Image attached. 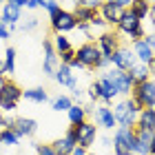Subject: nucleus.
<instances>
[{"mask_svg": "<svg viewBox=\"0 0 155 155\" xmlns=\"http://www.w3.org/2000/svg\"><path fill=\"white\" fill-rule=\"evenodd\" d=\"M117 7H122V9L126 11V9H131V5H133V0H117V2H115Z\"/></svg>", "mask_w": 155, "mask_h": 155, "instance_id": "nucleus-41", "label": "nucleus"}, {"mask_svg": "<svg viewBox=\"0 0 155 155\" xmlns=\"http://www.w3.org/2000/svg\"><path fill=\"white\" fill-rule=\"evenodd\" d=\"M91 113H93V122L97 126H102V129H107V131L117 129V120H115L113 109H111L109 104H100V107L91 109Z\"/></svg>", "mask_w": 155, "mask_h": 155, "instance_id": "nucleus-10", "label": "nucleus"}, {"mask_svg": "<svg viewBox=\"0 0 155 155\" xmlns=\"http://www.w3.org/2000/svg\"><path fill=\"white\" fill-rule=\"evenodd\" d=\"M155 131L137 129L135 126V155H151V140Z\"/></svg>", "mask_w": 155, "mask_h": 155, "instance_id": "nucleus-15", "label": "nucleus"}, {"mask_svg": "<svg viewBox=\"0 0 155 155\" xmlns=\"http://www.w3.org/2000/svg\"><path fill=\"white\" fill-rule=\"evenodd\" d=\"M135 62H137V60H135V53H133L129 47H120L117 51L111 55V67L120 69V71H129Z\"/></svg>", "mask_w": 155, "mask_h": 155, "instance_id": "nucleus-12", "label": "nucleus"}, {"mask_svg": "<svg viewBox=\"0 0 155 155\" xmlns=\"http://www.w3.org/2000/svg\"><path fill=\"white\" fill-rule=\"evenodd\" d=\"M58 84H62V87H69V89H73L75 87V75H73V69L69 67V64H62L60 62V67H58V71H55V78H53Z\"/></svg>", "mask_w": 155, "mask_h": 155, "instance_id": "nucleus-19", "label": "nucleus"}, {"mask_svg": "<svg viewBox=\"0 0 155 155\" xmlns=\"http://www.w3.org/2000/svg\"><path fill=\"white\" fill-rule=\"evenodd\" d=\"M71 93H73V97H75V100H80V97H82V89H80V87L75 84V87L71 89Z\"/></svg>", "mask_w": 155, "mask_h": 155, "instance_id": "nucleus-43", "label": "nucleus"}, {"mask_svg": "<svg viewBox=\"0 0 155 155\" xmlns=\"http://www.w3.org/2000/svg\"><path fill=\"white\" fill-rule=\"evenodd\" d=\"M104 78L115 87V91H117V95H124V97H131V91H133V80H131V75L126 73V71H120V69H115V67H111L107 73H104Z\"/></svg>", "mask_w": 155, "mask_h": 155, "instance_id": "nucleus-7", "label": "nucleus"}, {"mask_svg": "<svg viewBox=\"0 0 155 155\" xmlns=\"http://www.w3.org/2000/svg\"><path fill=\"white\" fill-rule=\"evenodd\" d=\"M97 13H100V18L107 25H117L120 18L124 16V9H122V7H117L115 2H102V7L97 9Z\"/></svg>", "mask_w": 155, "mask_h": 155, "instance_id": "nucleus-14", "label": "nucleus"}, {"mask_svg": "<svg viewBox=\"0 0 155 155\" xmlns=\"http://www.w3.org/2000/svg\"><path fill=\"white\" fill-rule=\"evenodd\" d=\"M153 111H155V107H153Z\"/></svg>", "mask_w": 155, "mask_h": 155, "instance_id": "nucleus-56", "label": "nucleus"}, {"mask_svg": "<svg viewBox=\"0 0 155 155\" xmlns=\"http://www.w3.org/2000/svg\"><path fill=\"white\" fill-rule=\"evenodd\" d=\"M7 2H9V5H16V7H20V9H22V7L27 5V0H7Z\"/></svg>", "mask_w": 155, "mask_h": 155, "instance_id": "nucleus-45", "label": "nucleus"}, {"mask_svg": "<svg viewBox=\"0 0 155 155\" xmlns=\"http://www.w3.org/2000/svg\"><path fill=\"white\" fill-rule=\"evenodd\" d=\"M36 27H38V18H27L25 22L20 25V29H22V31H33Z\"/></svg>", "mask_w": 155, "mask_h": 155, "instance_id": "nucleus-35", "label": "nucleus"}, {"mask_svg": "<svg viewBox=\"0 0 155 155\" xmlns=\"http://www.w3.org/2000/svg\"><path fill=\"white\" fill-rule=\"evenodd\" d=\"M0 38L2 40H7V38H11V27L5 22L2 18H0Z\"/></svg>", "mask_w": 155, "mask_h": 155, "instance_id": "nucleus-36", "label": "nucleus"}, {"mask_svg": "<svg viewBox=\"0 0 155 155\" xmlns=\"http://www.w3.org/2000/svg\"><path fill=\"white\" fill-rule=\"evenodd\" d=\"M71 107H73V97H69V95H58V97L51 102V109L58 111V113H67Z\"/></svg>", "mask_w": 155, "mask_h": 155, "instance_id": "nucleus-29", "label": "nucleus"}, {"mask_svg": "<svg viewBox=\"0 0 155 155\" xmlns=\"http://www.w3.org/2000/svg\"><path fill=\"white\" fill-rule=\"evenodd\" d=\"M131 100L137 104L140 109H153L155 107V80H146L133 87Z\"/></svg>", "mask_w": 155, "mask_h": 155, "instance_id": "nucleus-5", "label": "nucleus"}, {"mask_svg": "<svg viewBox=\"0 0 155 155\" xmlns=\"http://www.w3.org/2000/svg\"><path fill=\"white\" fill-rule=\"evenodd\" d=\"M36 153L38 155H58L51 144H36Z\"/></svg>", "mask_w": 155, "mask_h": 155, "instance_id": "nucleus-33", "label": "nucleus"}, {"mask_svg": "<svg viewBox=\"0 0 155 155\" xmlns=\"http://www.w3.org/2000/svg\"><path fill=\"white\" fill-rule=\"evenodd\" d=\"M0 18H2L5 22L13 29V27H18V22L22 20V9H20V7H16V5L5 2V5H2V13H0Z\"/></svg>", "mask_w": 155, "mask_h": 155, "instance_id": "nucleus-18", "label": "nucleus"}, {"mask_svg": "<svg viewBox=\"0 0 155 155\" xmlns=\"http://www.w3.org/2000/svg\"><path fill=\"white\" fill-rule=\"evenodd\" d=\"M97 84H100V102L102 104H111L117 97V91H115V87L113 84H111L107 78H100V80H97Z\"/></svg>", "mask_w": 155, "mask_h": 155, "instance_id": "nucleus-20", "label": "nucleus"}, {"mask_svg": "<svg viewBox=\"0 0 155 155\" xmlns=\"http://www.w3.org/2000/svg\"><path fill=\"white\" fill-rule=\"evenodd\" d=\"M75 18H78V25H91L93 20L97 18V11L95 9H89V7H75Z\"/></svg>", "mask_w": 155, "mask_h": 155, "instance_id": "nucleus-26", "label": "nucleus"}, {"mask_svg": "<svg viewBox=\"0 0 155 155\" xmlns=\"http://www.w3.org/2000/svg\"><path fill=\"white\" fill-rule=\"evenodd\" d=\"M129 155H135V153H129Z\"/></svg>", "mask_w": 155, "mask_h": 155, "instance_id": "nucleus-54", "label": "nucleus"}, {"mask_svg": "<svg viewBox=\"0 0 155 155\" xmlns=\"http://www.w3.org/2000/svg\"><path fill=\"white\" fill-rule=\"evenodd\" d=\"M102 2H104V0H84V7H89V9H100V7H102Z\"/></svg>", "mask_w": 155, "mask_h": 155, "instance_id": "nucleus-39", "label": "nucleus"}, {"mask_svg": "<svg viewBox=\"0 0 155 155\" xmlns=\"http://www.w3.org/2000/svg\"><path fill=\"white\" fill-rule=\"evenodd\" d=\"M104 2H117V0H104Z\"/></svg>", "mask_w": 155, "mask_h": 155, "instance_id": "nucleus-52", "label": "nucleus"}, {"mask_svg": "<svg viewBox=\"0 0 155 155\" xmlns=\"http://www.w3.org/2000/svg\"><path fill=\"white\" fill-rule=\"evenodd\" d=\"M67 115H69L71 126H78V124H82V122H87V120H89V109L82 107V104H73V107L67 111Z\"/></svg>", "mask_w": 155, "mask_h": 155, "instance_id": "nucleus-21", "label": "nucleus"}, {"mask_svg": "<svg viewBox=\"0 0 155 155\" xmlns=\"http://www.w3.org/2000/svg\"><path fill=\"white\" fill-rule=\"evenodd\" d=\"M5 73H7V69H5V60L0 58V80H5Z\"/></svg>", "mask_w": 155, "mask_h": 155, "instance_id": "nucleus-46", "label": "nucleus"}, {"mask_svg": "<svg viewBox=\"0 0 155 155\" xmlns=\"http://www.w3.org/2000/svg\"><path fill=\"white\" fill-rule=\"evenodd\" d=\"M149 18H151V22L155 25V5H151V11H149Z\"/></svg>", "mask_w": 155, "mask_h": 155, "instance_id": "nucleus-47", "label": "nucleus"}, {"mask_svg": "<svg viewBox=\"0 0 155 155\" xmlns=\"http://www.w3.org/2000/svg\"><path fill=\"white\" fill-rule=\"evenodd\" d=\"M95 140H97V124L95 122L87 120V122L75 126V142H78V146H82V149L89 151V146H93Z\"/></svg>", "mask_w": 155, "mask_h": 155, "instance_id": "nucleus-9", "label": "nucleus"}, {"mask_svg": "<svg viewBox=\"0 0 155 155\" xmlns=\"http://www.w3.org/2000/svg\"><path fill=\"white\" fill-rule=\"evenodd\" d=\"M45 9L49 11V16H53V13H58V11L62 9V7H60V2H58V0H47Z\"/></svg>", "mask_w": 155, "mask_h": 155, "instance_id": "nucleus-34", "label": "nucleus"}, {"mask_svg": "<svg viewBox=\"0 0 155 155\" xmlns=\"http://www.w3.org/2000/svg\"><path fill=\"white\" fill-rule=\"evenodd\" d=\"M45 5H47V0H27V9H38V7H42L45 9Z\"/></svg>", "mask_w": 155, "mask_h": 155, "instance_id": "nucleus-38", "label": "nucleus"}, {"mask_svg": "<svg viewBox=\"0 0 155 155\" xmlns=\"http://www.w3.org/2000/svg\"><path fill=\"white\" fill-rule=\"evenodd\" d=\"M42 49H45L42 71H45V75H49V78H55V71H58V67H60V55L55 53L51 40H45V42H42Z\"/></svg>", "mask_w": 155, "mask_h": 155, "instance_id": "nucleus-11", "label": "nucleus"}, {"mask_svg": "<svg viewBox=\"0 0 155 155\" xmlns=\"http://www.w3.org/2000/svg\"><path fill=\"white\" fill-rule=\"evenodd\" d=\"M146 2H149V5H155V0H146Z\"/></svg>", "mask_w": 155, "mask_h": 155, "instance_id": "nucleus-51", "label": "nucleus"}, {"mask_svg": "<svg viewBox=\"0 0 155 155\" xmlns=\"http://www.w3.org/2000/svg\"><path fill=\"white\" fill-rule=\"evenodd\" d=\"M71 155H89V151H87V149H82V146H75Z\"/></svg>", "mask_w": 155, "mask_h": 155, "instance_id": "nucleus-44", "label": "nucleus"}, {"mask_svg": "<svg viewBox=\"0 0 155 155\" xmlns=\"http://www.w3.org/2000/svg\"><path fill=\"white\" fill-rule=\"evenodd\" d=\"M133 53H135V60L142 62V64H146V67H149L151 62H153V58H155V51L146 45L144 38L137 40V42H133Z\"/></svg>", "mask_w": 155, "mask_h": 155, "instance_id": "nucleus-17", "label": "nucleus"}, {"mask_svg": "<svg viewBox=\"0 0 155 155\" xmlns=\"http://www.w3.org/2000/svg\"><path fill=\"white\" fill-rule=\"evenodd\" d=\"M102 58L104 55L100 51V47H97V42H93V40H87L84 45L78 47V51H75V60L80 62L84 69H97Z\"/></svg>", "mask_w": 155, "mask_h": 155, "instance_id": "nucleus-3", "label": "nucleus"}, {"mask_svg": "<svg viewBox=\"0 0 155 155\" xmlns=\"http://www.w3.org/2000/svg\"><path fill=\"white\" fill-rule=\"evenodd\" d=\"M51 29L55 33H69L78 29V18L73 11H67V9H60L58 13L51 16Z\"/></svg>", "mask_w": 155, "mask_h": 155, "instance_id": "nucleus-8", "label": "nucleus"}, {"mask_svg": "<svg viewBox=\"0 0 155 155\" xmlns=\"http://www.w3.org/2000/svg\"><path fill=\"white\" fill-rule=\"evenodd\" d=\"M111 144H113V142H111L109 137H100V146H102V149H111Z\"/></svg>", "mask_w": 155, "mask_h": 155, "instance_id": "nucleus-42", "label": "nucleus"}, {"mask_svg": "<svg viewBox=\"0 0 155 155\" xmlns=\"http://www.w3.org/2000/svg\"><path fill=\"white\" fill-rule=\"evenodd\" d=\"M144 40H146V45H149L153 51H155V31H153V33H149V36H144Z\"/></svg>", "mask_w": 155, "mask_h": 155, "instance_id": "nucleus-40", "label": "nucleus"}, {"mask_svg": "<svg viewBox=\"0 0 155 155\" xmlns=\"http://www.w3.org/2000/svg\"><path fill=\"white\" fill-rule=\"evenodd\" d=\"M113 153L129 155L135 153V126H117L113 133Z\"/></svg>", "mask_w": 155, "mask_h": 155, "instance_id": "nucleus-1", "label": "nucleus"}, {"mask_svg": "<svg viewBox=\"0 0 155 155\" xmlns=\"http://www.w3.org/2000/svg\"><path fill=\"white\" fill-rule=\"evenodd\" d=\"M53 49H55V53H58V55H62V53L71 51L73 45L69 42V38L64 36V33H55V36H53Z\"/></svg>", "mask_w": 155, "mask_h": 155, "instance_id": "nucleus-28", "label": "nucleus"}, {"mask_svg": "<svg viewBox=\"0 0 155 155\" xmlns=\"http://www.w3.org/2000/svg\"><path fill=\"white\" fill-rule=\"evenodd\" d=\"M51 146H53V151L58 153V155H71L78 144H75V140H71L69 135H64V137H58Z\"/></svg>", "mask_w": 155, "mask_h": 155, "instance_id": "nucleus-22", "label": "nucleus"}, {"mask_svg": "<svg viewBox=\"0 0 155 155\" xmlns=\"http://www.w3.org/2000/svg\"><path fill=\"white\" fill-rule=\"evenodd\" d=\"M0 144H2V140H0Z\"/></svg>", "mask_w": 155, "mask_h": 155, "instance_id": "nucleus-55", "label": "nucleus"}, {"mask_svg": "<svg viewBox=\"0 0 155 155\" xmlns=\"http://www.w3.org/2000/svg\"><path fill=\"white\" fill-rule=\"evenodd\" d=\"M73 60H75V49H71V51H67V53L60 55V62H62V64H71Z\"/></svg>", "mask_w": 155, "mask_h": 155, "instance_id": "nucleus-37", "label": "nucleus"}, {"mask_svg": "<svg viewBox=\"0 0 155 155\" xmlns=\"http://www.w3.org/2000/svg\"><path fill=\"white\" fill-rule=\"evenodd\" d=\"M137 129H146V131H155V111L153 109H142L137 115Z\"/></svg>", "mask_w": 155, "mask_h": 155, "instance_id": "nucleus-23", "label": "nucleus"}, {"mask_svg": "<svg viewBox=\"0 0 155 155\" xmlns=\"http://www.w3.org/2000/svg\"><path fill=\"white\" fill-rule=\"evenodd\" d=\"M151 155H155V133H153V140H151Z\"/></svg>", "mask_w": 155, "mask_h": 155, "instance_id": "nucleus-49", "label": "nucleus"}, {"mask_svg": "<svg viewBox=\"0 0 155 155\" xmlns=\"http://www.w3.org/2000/svg\"><path fill=\"white\" fill-rule=\"evenodd\" d=\"M5 129V115H2V111H0V131Z\"/></svg>", "mask_w": 155, "mask_h": 155, "instance_id": "nucleus-50", "label": "nucleus"}, {"mask_svg": "<svg viewBox=\"0 0 155 155\" xmlns=\"http://www.w3.org/2000/svg\"><path fill=\"white\" fill-rule=\"evenodd\" d=\"M2 2H5V0H0V5H2Z\"/></svg>", "mask_w": 155, "mask_h": 155, "instance_id": "nucleus-53", "label": "nucleus"}, {"mask_svg": "<svg viewBox=\"0 0 155 155\" xmlns=\"http://www.w3.org/2000/svg\"><path fill=\"white\" fill-rule=\"evenodd\" d=\"M149 75H153V78H155V58H153V62L149 64Z\"/></svg>", "mask_w": 155, "mask_h": 155, "instance_id": "nucleus-48", "label": "nucleus"}, {"mask_svg": "<svg viewBox=\"0 0 155 155\" xmlns=\"http://www.w3.org/2000/svg\"><path fill=\"white\" fill-rule=\"evenodd\" d=\"M97 47H100V51L104 58H111L117 49H120V38H117V33H111V31H102L100 36H97Z\"/></svg>", "mask_w": 155, "mask_h": 155, "instance_id": "nucleus-13", "label": "nucleus"}, {"mask_svg": "<svg viewBox=\"0 0 155 155\" xmlns=\"http://www.w3.org/2000/svg\"><path fill=\"white\" fill-rule=\"evenodd\" d=\"M117 29H120V33H126L131 42H137V40H142V38H144L142 20H140V18H135V16H133V13H131L129 9H126V11H124V16L120 18Z\"/></svg>", "mask_w": 155, "mask_h": 155, "instance_id": "nucleus-6", "label": "nucleus"}, {"mask_svg": "<svg viewBox=\"0 0 155 155\" xmlns=\"http://www.w3.org/2000/svg\"><path fill=\"white\" fill-rule=\"evenodd\" d=\"M22 100V89L13 80H0V109L11 113Z\"/></svg>", "mask_w": 155, "mask_h": 155, "instance_id": "nucleus-4", "label": "nucleus"}, {"mask_svg": "<svg viewBox=\"0 0 155 155\" xmlns=\"http://www.w3.org/2000/svg\"><path fill=\"white\" fill-rule=\"evenodd\" d=\"M11 129L20 135V140H22V137H31L33 133L38 131V122H36V120H31V117H16Z\"/></svg>", "mask_w": 155, "mask_h": 155, "instance_id": "nucleus-16", "label": "nucleus"}, {"mask_svg": "<svg viewBox=\"0 0 155 155\" xmlns=\"http://www.w3.org/2000/svg\"><path fill=\"white\" fill-rule=\"evenodd\" d=\"M5 69H7V73H13V71H16V49H13V47H7V53H5Z\"/></svg>", "mask_w": 155, "mask_h": 155, "instance_id": "nucleus-31", "label": "nucleus"}, {"mask_svg": "<svg viewBox=\"0 0 155 155\" xmlns=\"http://www.w3.org/2000/svg\"><path fill=\"white\" fill-rule=\"evenodd\" d=\"M87 95H89L91 102H100V84H97V80L89 87V93H87Z\"/></svg>", "mask_w": 155, "mask_h": 155, "instance_id": "nucleus-32", "label": "nucleus"}, {"mask_svg": "<svg viewBox=\"0 0 155 155\" xmlns=\"http://www.w3.org/2000/svg\"><path fill=\"white\" fill-rule=\"evenodd\" d=\"M22 97H25V100H29V102L42 104V102L49 100V93H47V89H42V87H33V89L22 91Z\"/></svg>", "mask_w": 155, "mask_h": 155, "instance_id": "nucleus-25", "label": "nucleus"}, {"mask_svg": "<svg viewBox=\"0 0 155 155\" xmlns=\"http://www.w3.org/2000/svg\"><path fill=\"white\" fill-rule=\"evenodd\" d=\"M135 18L140 20H144V18H149V11H151V5L146 2V0H133V5H131V9H129Z\"/></svg>", "mask_w": 155, "mask_h": 155, "instance_id": "nucleus-27", "label": "nucleus"}, {"mask_svg": "<svg viewBox=\"0 0 155 155\" xmlns=\"http://www.w3.org/2000/svg\"><path fill=\"white\" fill-rule=\"evenodd\" d=\"M126 73L131 75L133 84H140V82H146V80H149V67L142 64V62H135V64H133Z\"/></svg>", "mask_w": 155, "mask_h": 155, "instance_id": "nucleus-24", "label": "nucleus"}, {"mask_svg": "<svg viewBox=\"0 0 155 155\" xmlns=\"http://www.w3.org/2000/svg\"><path fill=\"white\" fill-rule=\"evenodd\" d=\"M140 109L131 97H124L120 100L115 107H113V115L117 120V126H135L137 124V115H140Z\"/></svg>", "mask_w": 155, "mask_h": 155, "instance_id": "nucleus-2", "label": "nucleus"}, {"mask_svg": "<svg viewBox=\"0 0 155 155\" xmlns=\"http://www.w3.org/2000/svg\"><path fill=\"white\" fill-rule=\"evenodd\" d=\"M0 140H2V144H7V146H16L20 142V135L13 129H2L0 131Z\"/></svg>", "mask_w": 155, "mask_h": 155, "instance_id": "nucleus-30", "label": "nucleus"}]
</instances>
